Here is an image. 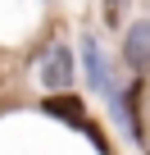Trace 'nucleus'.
<instances>
[{
    "mask_svg": "<svg viewBox=\"0 0 150 155\" xmlns=\"http://www.w3.org/2000/svg\"><path fill=\"white\" fill-rule=\"evenodd\" d=\"M123 59H127V68L141 78V73H150V18H136L132 28H127V37H123Z\"/></svg>",
    "mask_w": 150,
    "mask_h": 155,
    "instance_id": "nucleus-2",
    "label": "nucleus"
},
{
    "mask_svg": "<svg viewBox=\"0 0 150 155\" xmlns=\"http://www.w3.org/2000/svg\"><path fill=\"white\" fill-rule=\"evenodd\" d=\"M82 64H87V78H91V87H96V91H100V96L114 105V101H118V91H114V82H109V68H105V59H100V46H96L91 37L82 41Z\"/></svg>",
    "mask_w": 150,
    "mask_h": 155,
    "instance_id": "nucleus-4",
    "label": "nucleus"
},
{
    "mask_svg": "<svg viewBox=\"0 0 150 155\" xmlns=\"http://www.w3.org/2000/svg\"><path fill=\"white\" fill-rule=\"evenodd\" d=\"M105 5H109V9H105V18H109V23H118V14H123V0H105Z\"/></svg>",
    "mask_w": 150,
    "mask_h": 155,
    "instance_id": "nucleus-5",
    "label": "nucleus"
},
{
    "mask_svg": "<svg viewBox=\"0 0 150 155\" xmlns=\"http://www.w3.org/2000/svg\"><path fill=\"white\" fill-rule=\"evenodd\" d=\"M41 110H46L50 119H64L68 128H82V132H91V137H96V146L105 150V141H100V132L87 123V105H82L78 96H68V91H59V96H46V101H41Z\"/></svg>",
    "mask_w": 150,
    "mask_h": 155,
    "instance_id": "nucleus-1",
    "label": "nucleus"
},
{
    "mask_svg": "<svg viewBox=\"0 0 150 155\" xmlns=\"http://www.w3.org/2000/svg\"><path fill=\"white\" fill-rule=\"evenodd\" d=\"M41 82H46L55 96L73 82V55H68V46H50V55L41 59Z\"/></svg>",
    "mask_w": 150,
    "mask_h": 155,
    "instance_id": "nucleus-3",
    "label": "nucleus"
}]
</instances>
